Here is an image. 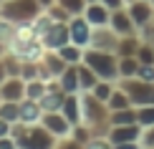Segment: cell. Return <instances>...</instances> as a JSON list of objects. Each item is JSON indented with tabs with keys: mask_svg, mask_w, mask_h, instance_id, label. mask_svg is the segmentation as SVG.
<instances>
[{
	"mask_svg": "<svg viewBox=\"0 0 154 149\" xmlns=\"http://www.w3.org/2000/svg\"><path fill=\"white\" fill-rule=\"evenodd\" d=\"M10 137L18 141V149H56V144H58V137H53L43 124L30 126L18 121L10 129Z\"/></svg>",
	"mask_w": 154,
	"mask_h": 149,
	"instance_id": "obj_1",
	"label": "cell"
},
{
	"mask_svg": "<svg viewBox=\"0 0 154 149\" xmlns=\"http://www.w3.org/2000/svg\"><path fill=\"white\" fill-rule=\"evenodd\" d=\"M83 63L94 68V73L104 81H119V56L114 51H99V48H83Z\"/></svg>",
	"mask_w": 154,
	"mask_h": 149,
	"instance_id": "obj_2",
	"label": "cell"
},
{
	"mask_svg": "<svg viewBox=\"0 0 154 149\" xmlns=\"http://www.w3.org/2000/svg\"><path fill=\"white\" fill-rule=\"evenodd\" d=\"M41 13L43 8L38 5V0H0V20L13 25L33 23Z\"/></svg>",
	"mask_w": 154,
	"mask_h": 149,
	"instance_id": "obj_3",
	"label": "cell"
},
{
	"mask_svg": "<svg viewBox=\"0 0 154 149\" xmlns=\"http://www.w3.org/2000/svg\"><path fill=\"white\" fill-rule=\"evenodd\" d=\"M119 86L131 99V106L139 109V106L154 104V81H142L137 76H131V79H119Z\"/></svg>",
	"mask_w": 154,
	"mask_h": 149,
	"instance_id": "obj_4",
	"label": "cell"
},
{
	"mask_svg": "<svg viewBox=\"0 0 154 149\" xmlns=\"http://www.w3.org/2000/svg\"><path fill=\"white\" fill-rule=\"evenodd\" d=\"M41 43L46 51H58L61 46L71 43V36H68V23H58V20H51L46 25V30L41 33Z\"/></svg>",
	"mask_w": 154,
	"mask_h": 149,
	"instance_id": "obj_5",
	"label": "cell"
},
{
	"mask_svg": "<svg viewBox=\"0 0 154 149\" xmlns=\"http://www.w3.org/2000/svg\"><path fill=\"white\" fill-rule=\"evenodd\" d=\"M41 124L48 129L53 137H58V139H66V137H71V129H73V124L66 119L61 111H43V116H41Z\"/></svg>",
	"mask_w": 154,
	"mask_h": 149,
	"instance_id": "obj_6",
	"label": "cell"
},
{
	"mask_svg": "<svg viewBox=\"0 0 154 149\" xmlns=\"http://www.w3.org/2000/svg\"><path fill=\"white\" fill-rule=\"evenodd\" d=\"M91 33H94V25L88 23L83 15H73L71 20H68V36H71V43H76V46L88 48Z\"/></svg>",
	"mask_w": 154,
	"mask_h": 149,
	"instance_id": "obj_7",
	"label": "cell"
},
{
	"mask_svg": "<svg viewBox=\"0 0 154 149\" xmlns=\"http://www.w3.org/2000/svg\"><path fill=\"white\" fill-rule=\"evenodd\" d=\"M119 33H114L111 25H101V28H94L91 33V48H99V51H114L116 53V46H119Z\"/></svg>",
	"mask_w": 154,
	"mask_h": 149,
	"instance_id": "obj_8",
	"label": "cell"
},
{
	"mask_svg": "<svg viewBox=\"0 0 154 149\" xmlns=\"http://www.w3.org/2000/svg\"><path fill=\"white\" fill-rule=\"evenodd\" d=\"M126 10H129V15H131L134 25H137V30L154 20V5L149 3V0H134V3L126 5Z\"/></svg>",
	"mask_w": 154,
	"mask_h": 149,
	"instance_id": "obj_9",
	"label": "cell"
},
{
	"mask_svg": "<svg viewBox=\"0 0 154 149\" xmlns=\"http://www.w3.org/2000/svg\"><path fill=\"white\" fill-rule=\"evenodd\" d=\"M109 141L111 144H124V141H139L142 137V124H121V126H109Z\"/></svg>",
	"mask_w": 154,
	"mask_h": 149,
	"instance_id": "obj_10",
	"label": "cell"
},
{
	"mask_svg": "<svg viewBox=\"0 0 154 149\" xmlns=\"http://www.w3.org/2000/svg\"><path fill=\"white\" fill-rule=\"evenodd\" d=\"M109 25H111L114 33H119V36H134V33H137V25H134V20H131V15H129V10H126V8L111 10Z\"/></svg>",
	"mask_w": 154,
	"mask_h": 149,
	"instance_id": "obj_11",
	"label": "cell"
},
{
	"mask_svg": "<svg viewBox=\"0 0 154 149\" xmlns=\"http://www.w3.org/2000/svg\"><path fill=\"white\" fill-rule=\"evenodd\" d=\"M0 96H3V101H23L25 99V81L20 76H8L0 83Z\"/></svg>",
	"mask_w": 154,
	"mask_h": 149,
	"instance_id": "obj_12",
	"label": "cell"
},
{
	"mask_svg": "<svg viewBox=\"0 0 154 149\" xmlns=\"http://www.w3.org/2000/svg\"><path fill=\"white\" fill-rule=\"evenodd\" d=\"M83 18L94 25V28H101V25H109V18H111V10L106 8L104 3H88L86 10H83Z\"/></svg>",
	"mask_w": 154,
	"mask_h": 149,
	"instance_id": "obj_13",
	"label": "cell"
},
{
	"mask_svg": "<svg viewBox=\"0 0 154 149\" xmlns=\"http://www.w3.org/2000/svg\"><path fill=\"white\" fill-rule=\"evenodd\" d=\"M41 116H43V106L41 101L35 99H23L20 101V121L23 124H41Z\"/></svg>",
	"mask_w": 154,
	"mask_h": 149,
	"instance_id": "obj_14",
	"label": "cell"
},
{
	"mask_svg": "<svg viewBox=\"0 0 154 149\" xmlns=\"http://www.w3.org/2000/svg\"><path fill=\"white\" fill-rule=\"evenodd\" d=\"M61 114L66 116L73 126L81 124V94H66L63 106H61Z\"/></svg>",
	"mask_w": 154,
	"mask_h": 149,
	"instance_id": "obj_15",
	"label": "cell"
},
{
	"mask_svg": "<svg viewBox=\"0 0 154 149\" xmlns=\"http://www.w3.org/2000/svg\"><path fill=\"white\" fill-rule=\"evenodd\" d=\"M58 86L66 94H81V83H79V66H66V71L58 76Z\"/></svg>",
	"mask_w": 154,
	"mask_h": 149,
	"instance_id": "obj_16",
	"label": "cell"
},
{
	"mask_svg": "<svg viewBox=\"0 0 154 149\" xmlns=\"http://www.w3.org/2000/svg\"><path fill=\"white\" fill-rule=\"evenodd\" d=\"M109 124H111V126H121V124H139V111H137V106H126V109L109 111Z\"/></svg>",
	"mask_w": 154,
	"mask_h": 149,
	"instance_id": "obj_17",
	"label": "cell"
},
{
	"mask_svg": "<svg viewBox=\"0 0 154 149\" xmlns=\"http://www.w3.org/2000/svg\"><path fill=\"white\" fill-rule=\"evenodd\" d=\"M139 43H142L139 33H134V36H121V38H119V46H116V56H119V58H124V56H137Z\"/></svg>",
	"mask_w": 154,
	"mask_h": 149,
	"instance_id": "obj_18",
	"label": "cell"
},
{
	"mask_svg": "<svg viewBox=\"0 0 154 149\" xmlns=\"http://www.w3.org/2000/svg\"><path fill=\"white\" fill-rule=\"evenodd\" d=\"M58 56L68 63V66H79V63L83 61V48L76 46V43H66V46L58 48Z\"/></svg>",
	"mask_w": 154,
	"mask_h": 149,
	"instance_id": "obj_19",
	"label": "cell"
},
{
	"mask_svg": "<svg viewBox=\"0 0 154 149\" xmlns=\"http://www.w3.org/2000/svg\"><path fill=\"white\" fill-rule=\"evenodd\" d=\"M106 106H109V111H116V109H126V106H131V99L126 96L124 88L119 86V81H116V88H114V94L109 96Z\"/></svg>",
	"mask_w": 154,
	"mask_h": 149,
	"instance_id": "obj_20",
	"label": "cell"
},
{
	"mask_svg": "<svg viewBox=\"0 0 154 149\" xmlns=\"http://www.w3.org/2000/svg\"><path fill=\"white\" fill-rule=\"evenodd\" d=\"M79 83H81V91H91V88L99 83V76L94 73V68H88L86 63H79Z\"/></svg>",
	"mask_w": 154,
	"mask_h": 149,
	"instance_id": "obj_21",
	"label": "cell"
},
{
	"mask_svg": "<svg viewBox=\"0 0 154 149\" xmlns=\"http://www.w3.org/2000/svg\"><path fill=\"white\" fill-rule=\"evenodd\" d=\"M0 119L18 124L20 121V101H3L0 104Z\"/></svg>",
	"mask_w": 154,
	"mask_h": 149,
	"instance_id": "obj_22",
	"label": "cell"
},
{
	"mask_svg": "<svg viewBox=\"0 0 154 149\" xmlns=\"http://www.w3.org/2000/svg\"><path fill=\"white\" fill-rule=\"evenodd\" d=\"M139 71V58L137 56H124L119 58V79H131Z\"/></svg>",
	"mask_w": 154,
	"mask_h": 149,
	"instance_id": "obj_23",
	"label": "cell"
},
{
	"mask_svg": "<svg viewBox=\"0 0 154 149\" xmlns=\"http://www.w3.org/2000/svg\"><path fill=\"white\" fill-rule=\"evenodd\" d=\"M48 91V81L43 79H33V81H25V99H35L41 101V96Z\"/></svg>",
	"mask_w": 154,
	"mask_h": 149,
	"instance_id": "obj_24",
	"label": "cell"
},
{
	"mask_svg": "<svg viewBox=\"0 0 154 149\" xmlns=\"http://www.w3.org/2000/svg\"><path fill=\"white\" fill-rule=\"evenodd\" d=\"M114 88H116V81H104V79H99V83L91 88V94H94L99 101H104V104H106V101H109V96L114 94Z\"/></svg>",
	"mask_w": 154,
	"mask_h": 149,
	"instance_id": "obj_25",
	"label": "cell"
},
{
	"mask_svg": "<svg viewBox=\"0 0 154 149\" xmlns=\"http://www.w3.org/2000/svg\"><path fill=\"white\" fill-rule=\"evenodd\" d=\"M56 3L61 5L63 10H68L71 15H83V10H86V0H56Z\"/></svg>",
	"mask_w": 154,
	"mask_h": 149,
	"instance_id": "obj_26",
	"label": "cell"
},
{
	"mask_svg": "<svg viewBox=\"0 0 154 149\" xmlns=\"http://www.w3.org/2000/svg\"><path fill=\"white\" fill-rule=\"evenodd\" d=\"M137 58H139V63H149V66H154V46L142 41L139 48H137Z\"/></svg>",
	"mask_w": 154,
	"mask_h": 149,
	"instance_id": "obj_27",
	"label": "cell"
},
{
	"mask_svg": "<svg viewBox=\"0 0 154 149\" xmlns=\"http://www.w3.org/2000/svg\"><path fill=\"white\" fill-rule=\"evenodd\" d=\"M139 124H142V129L146 126H154V104H149V106H139Z\"/></svg>",
	"mask_w": 154,
	"mask_h": 149,
	"instance_id": "obj_28",
	"label": "cell"
},
{
	"mask_svg": "<svg viewBox=\"0 0 154 149\" xmlns=\"http://www.w3.org/2000/svg\"><path fill=\"white\" fill-rule=\"evenodd\" d=\"M83 149H114V144L109 141V137H91L83 144Z\"/></svg>",
	"mask_w": 154,
	"mask_h": 149,
	"instance_id": "obj_29",
	"label": "cell"
},
{
	"mask_svg": "<svg viewBox=\"0 0 154 149\" xmlns=\"http://www.w3.org/2000/svg\"><path fill=\"white\" fill-rule=\"evenodd\" d=\"M137 33H139V38H142L144 43H152V46H154V20H152V23H146L144 28H139Z\"/></svg>",
	"mask_w": 154,
	"mask_h": 149,
	"instance_id": "obj_30",
	"label": "cell"
},
{
	"mask_svg": "<svg viewBox=\"0 0 154 149\" xmlns=\"http://www.w3.org/2000/svg\"><path fill=\"white\" fill-rule=\"evenodd\" d=\"M137 79H142V81H154V66H149V63H139Z\"/></svg>",
	"mask_w": 154,
	"mask_h": 149,
	"instance_id": "obj_31",
	"label": "cell"
},
{
	"mask_svg": "<svg viewBox=\"0 0 154 149\" xmlns=\"http://www.w3.org/2000/svg\"><path fill=\"white\" fill-rule=\"evenodd\" d=\"M139 144H142V147H154V126H146V129H142Z\"/></svg>",
	"mask_w": 154,
	"mask_h": 149,
	"instance_id": "obj_32",
	"label": "cell"
},
{
	"mask_svg": "<svg viewBox=\"0 0 154 149\" xmlns=\"http://www.w3.org/2000/svg\"><path fill=\"white\" fill-rule=\"evenodd\" d=\"M101 3H104L109 10H119V8H126V3H124V0H101Z\"/></svg>",
	"mask_w": 154,
	"mask_h": 149,
	"instance_id": "obj_33",
	"label": "cell"
},
{
	"mask_svg": "<svg viewBox=\"0 0 154 149\" xmlns=\"http://www.w3.org/2000/svg\"><path fill=\"white\" fill-rule=\"evenodd\" d=\"M0 149H18V141L13 137H3L0 139Z\"/></svg>",
	"mask_w": 154,
	"mask_h": 149,
	"instance_id": "obj_34",
	"label": "cell"
},
{
	"mask_svg": "<svg viewBox=\"0 0 154 149\" xmlns=\"http://www.w3.org/2000/svg\"><path fill=\"white\" fill-rule=\"evenodd\" d=\"M10 129H13V124H10V121L0 119V139H3V137H10Z\"/></svg>",
	"mask_w": 154,
	"mask_h": 149,
	"instance_id": "obj_35",
	"label": "cell"
},
{
	"mask_svg": "<svg viewBox=\"0 0 154 149\" xmlns=\"http://www.w3.org/2000/svg\"><path fill=\"white\" fill-rule=\"evenodd\" d=\"M114 149H144L139 141H124V144H114Z\"/></svg>",
	"mask_w": 154,
	"mask_h": 149,
	"instance_id": "obj_36",
	"label": "cell"
},
{
	"mask_svg": "<svg viewBox=\"0 0 154 149\" xmlns=\"http://www.w3.org/2000/svg\"><path fill=\"white\" fill-rule=\"evenodd\" d=\"M5 79H8V71H5V61H3V56H0V83Z\"/></svg>",
	"mask_w": 154,
	"mask_h": 149,
	"instance_id": "obj_37",
	"label": "cell"
},
{
	"mask_svg": "<svg viewBox=\"0 0 154 149\" xmlns=\"http://www.w3.org/2000/svg\"><path fill=\"white\" fill-rule=\"evenodd\" d=\"M53 3H56V0H38V5H41L43 10H48V8H51V5H53Z\"/></svg>",
	"mask_w": 154,
	"mask_h": 149,
	"instance_id": "obj_38",
	"label": "cell"
},
{
	"mask_svg": "<svg viewBox=\"0 0 154 149\" xmlns=\"http://www.w3.org/2000/svg\"><path fill=\"white\" fill-rule=\"evenodd\" d=\"M8 51H10V46H8V43L3 41V38H0V56H5V53H8Z\"/></svg>",
	"mask_w": 154,
	"mask_h": 149,
	"instance_id": "obj_39",
	"label": "cell"
},
{
	"mask_svg": "<svg viewBox=\"0 0 154 149\" xmlns=\"http://www.w3.org/2000/svg\"><path fill=\"white\" fill-rule=\"evenodd\" d=\"M86 3H99V0H86Z\"/></svg>",
	"mask_w": 154,
	"mask_h": 149,
	"instance_id": "obj_40",
	"label": "cell"
},
{
	"mask_svg": "<svg viewBox=\"0 0 154 149\" xmlns=\"http://www.w3.org/2000/svg\"><path fill=\"white\" fill-rule=\"evenodd\" d=\"M144 149H154V147H144Z\"/></svg>",
	"mask_w": 154,
	"mask_h": 149,
	"instance_id": "obj_41",
	"label": "cell"
},
{
	"mask_svg": "<svg viewBox=\"0 0 154 149\" xmlns=\"http://www.w3.org/2000/svg\"><path fill=\"white\" fill-rule=\"evenodd\" d=\"M0 104H3V96H0Z\"/></svg>",
	"mask_w": 154,
	"mask_h": 149,
	"instance_id": "obj_42",
	"label": "cell"
},
{
	"mask_svg": "<svg viewBox=\"0 0 154 149\" xmlns=\"http://www.w3.org/2000/svg\"><path fill=\"white\" fill-rule=\"evenodd\" d=\"M149 3H152V5H154V0H149Z\"/></svg>",
	"mask_w": 154,
	"mask_h": 149,
	"instance_id": "obj_43",
	"label": "cell"
}]
</instances>
